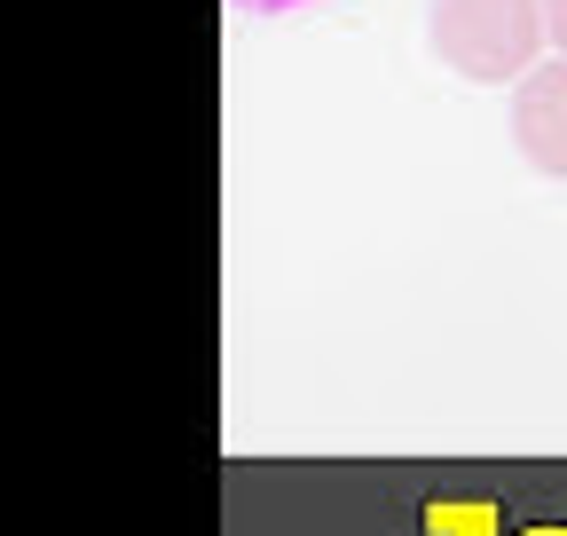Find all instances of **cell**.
Returning a JSON list of instances; mask_svg holds the SVG:
<instances>
[{"label":"cell","mask_w":567,"mask_h":536,"mask_svg":"<svg viewBox=\"0 0 567 536\" xmlns=\"http://www.w3.org/2000/svg\"><path fill=\"white\" fill-rule=\"evenodd\" d=\"M425 40L473 87H520L544 63V0H434L425 9Z\"/></svg>","instance_id":"obj_1"},{"label":"cell","mask_w":567,"mask_h":536,"mask_svg":"<svg viewBox=\"0 0 567 536\" xmlns=\"http://www.w3.org/2000/svg\"><path fill=\"white\" fill-rule=\"evenodd\" d=\"M513 143L536 174L567 182V55H544L513 87Z\"/></svg>","instance_id":"obj_2"},{"label":"cell","mask_w":567,"mask_h":536,"mask_svg":"<svg viewBox=\"0 0 567 536\" xmlns=\"http://www.w3.org/2000/svg\"><path fill=\"white\" fill-rule=\"evenodd\" d=\"M237 9H308V0H237Z\"/></svg>","instance_id":"obj_5"},{"label":"cell","mask_w":567,"mask_h":536,"mask_svg":"<svg viewBox=\"0 0 567 536\" xmlns=\"http://www.w3.org/2000/svg\"><path fill=\"white\" fill-rule=\"evenodd\" d=\"M544 24H551V48L567 55V0H544Z\"/></svg>","instance_id":"obj_4"},{"label":"cell","mask_w":567,"mask_h":536,"mask_svg":"<svg viewBox=\"0 0 567 536\" xmlns=\"http://www.w3.org/2000/svg\"><path fill=\"white\" fill-rule=\"evenodd\" d=\"M425 528H434V536H496V505H481V497H434V505H425Z\"/></svg>","instance_id":"obj_3"},{"label":"cell","mask_w":567,"mask_h":536,"mask_svg":"<svg viewBox=\"0 0 567 536\" xmlns=\"http://www.w3.org/2000/svg\"><path fill=\"white\" fill-rule=\"evenodd\" d=\"M520 536H567V528H559V520H544V528H520Z\"/></svg>","instance_id":"obj_6"}]
</instances>
